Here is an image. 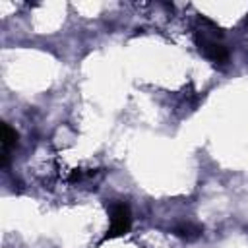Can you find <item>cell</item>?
<instances>
[{
  "label": "cell",
  "instance_id": "obj_1",
  "mask_svg": "<svg viewBox=\"0 0 248 248\" xmlns=\"http://www.w3.org/2000/svg\"><path fill=\"white\" fill-rule=\"evenodd\" d=\"M194 41H196V46L198 50L202 52L203 58H207L211 64L215 66H225L229 62V52H227V46L215 37L213 31H207V29H198L196 35H194Z\"/></svg>",
  "mask_w": 248,
  "mask_h": 248
},
{
  "label": "cell",
  "instance_id": "obj_2",
  "mask_svg": "<svg viewBox=\"0 0 248 248\" xmlns=\"http://www.w3.org/2000/svg\"><path fill=\"white\" fill-rule=\"evenodd\" d=\"M107 209H108V215H110V225H108V231L105 234L103 240H108V238H116V236H122L130 231L132 227V211H130V205L126 202H110L107 203Z\"/></svg>",
  "mask_w": 248,
  "mask_h": 248
},
{
  "label": "cell",
  "instance_id": "obj_3",
  "mask_svg": "<svg viewBox=\"0 0 248 248\" xmlns=\"http://www.w3.org/2000/svg\"><path fill=\"white\" fill-rule=\"evenodd\" d=\"M17 143V134L10 124H2V167L8 165L10 151Z\"/></svg>",
  "mask_w": 248,
  "mask_h": 248
},
{
  "label": "cell",
  "instance_id": "obj_4",
  "mask_svg": "<svg viewBox=\"0 0 248 248\" xmlns=\"http://www.w3.org/2000/svg\"><path fill=\"white\" fill-rule=\"evenodd\" d=\"M202 227L200 225H196V223H190V221H182V223H178L176 227H172V232L176 234V236H182V238H186V240H192V238H198L200 234H202Z\"/></svg>",
  "mask_w": 248,
  "mask_h": 248
}]
</instances>
